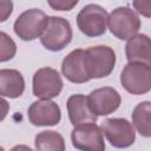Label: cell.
<instances>
[{
	"mask_svg": "<svg viewBox=\"0 0 151 151\" xmlns=\"http://www.w3.org/2000/svg\"><path fill=\"white\" fill-rule=\"evenodd\" d=\"M46 1L52 9L60 12H68L73 9L79 2V0H46Z\"/></svg>",
	"mask_w": 151,
	"mask_h": 151,
	"instance_id": "19",
	"label": "cell"
},
{
	"mask_svg": "<svg viewBox=\"0 0 151 151\" xmlns=\"http://www.w3.org/2000/svg\"><path fill=\"white\" fill-rule=\"evenodd\" d=\"M66 107L68 119L73 126L97 122L98 116L92 111L88 98L84 94H72L66 101Z\"/></svg>",
	"mask_w": 151,
	"mask_h": 151,
	"instance_id": "13",
	"label": "cell"
},
{
	"mask_svg": "<svg viewBox=\"0 0 151 151\" xmlns=\"http://www.w3.org/2000/svg\"><path fill=\"white\" fill-rule=\"evenodd\" d=\"M132 124L142 137L151 138V101L145 100L134 106Z\"/></svg>",
	"mask_w": 151,
	"mask_h": 151,
	"instance_id": "16",
	"label": "cell"
},
{
	"mask_svg": "<svg viewBox=\"0 0 151 151\" xmlns=\"http://www.w3.org/2000/svg\"><path fill=\"white\" fill-rule=\"evenodd\" d=\"M34 145L41 151H64L66 147L64 137L53 130L39 132L34 138Z\"/></svg>",
	"mask_w": 151,
	"mask_h": 151,
	"instance_id": "17",
	"label": "cell"
},
{
	"mask_svg": "<svg viewBox=\"0 0 151 151\" xmlns=\"http://www.w3.org/2000/svg\"><path fill=\"white\" fill-rule=\"evenodd\" d=\"M120 84L133 96L151 91V66L143 63H127L120 73Z\"/></svg>",
	"mask_w": 151,
	"mask_h": 151,
	"instance_id": "3",
	"label": "cell"
},
{
	"mask_svg": "<svg viewBox=\"0 0 151 151\" xmlns=\"http://www.w3.org/2000/svg\"><path fill=\"white\" fill-rule=\"evenodd\" d=\"M73 31L68 20L51 15L47 18L45 28L40 35L41 45L52 52L63 51L72 40Z\"/></svg>",
	"mask_w": 151,
	"mask_h": 151,
	"instance_id": "1",
	"label": "cell"
},
{
	"mask_svg": "<svg viewBox=\"0 0 151 151\" xmlns=\"http://www.w3.org/2000/svg\"><path fill=\"white\" fill-rule=\"evenodd\" d=\"M25 91V79L22 74L14 68L0 70V94L4 98L15 99L22 96Z\"/></svg>",
	"mask_w": 151,
	"mask_h": 151,
	"instance_id": "15",
	"label": "cell"
},
{
	"mask_svg": "<svg viewBox=\"0 0 151 151\" xmlns=\"http://www.w3.org/2000/svg\"><path fill=\"white\" fill-rule=\"evenodd\" d=\"M125 54L129 63H143L151 66V38L137 33L125 45Z\"/></svg>",
	"mask_w": 151,
	"mask_h": 151,
	"instance_id": "14",
	"label": "cell"
},
{
	"mask_svg": "<svg viewBox=\"0 0 151 151\" xmlns=\"http://www.w3.org/2000/svg\"><path fill=\"white\" fill-rule=\"evenodd\" d=\"M137 13L145 18H151V0H132Z\"/></svg>",
	"mask_w": 151,
	"mask_h": 151,
	"instance_id": "20",
	"label": "cell"
},
{
	"mask_svg": "<svg viewBox=\"0 0 151 151\" xmlns=\"http://www.w3.org/2000/svg\"><path fill=\"white\" fill-rule=\"evenodd\" d=\"M0 8H1V17L0 21L4 22L7 20V18L12 14L13 12V2L12 0H0Z\"/></svg>",
	"mask_w": 151,
	"mask_h": 151,
	"instance_id": "21",
	"label": "cell"
},
{
	"mask_svg": "<svg viewBox=\"0 0 151 151\" xmlns=\"http://www.w3.org/2000/svg\"><path fill=\"white\" fill-rule=\"evenodd\" d=\"M0 61L5 63L13 59V57L17 53V45L14 40L4 31L0 33Z\"/></svg>",
	"mask_w": 151,
	"mask_h": 151,
	"instance_id": "18",
	"label": "cell"
},
{
	"mask_svg": "<svg viewBox=\"0 0 151 151\" xmlns=\"http://www.w3.org/2000/svg\"><path fill=\"white\" fill-rule=\"evenodd\" d=\"M27 117L34 126H54L61 120V110L53 100L40 99L29 105Z\"/></svg>",
	"mask_w": 151,
	"mask_h": 151,
	"instance_id": "10",
	"label": "cell"
},
{
	"mask_svg": "<svg viewBox=\"0 0 151 151\" xmlns=\"http://www.w3.org/2000/svg\"><path fill=\"white\" fill-rule=\"evenodd\" d=\"M90 106L97 116H109L118 110L122 103L119 92L111 87L104 86L91 91L87 96Z\"/></svg>",
	"mask_w": 151,
	"mask_h": 151,
	"instance_id": "11",
	"label": "cell"
},
{
	"mask_svg": "<svg viewBox=\"0 0 151 151\" xmlns=\"http://www.w3.org/2000/svg\"><path fill=\"white\" fill-rule=\"evenodd\" d=\"M140 25L142 22L137 12L127 6L117 7L109 14L107 27L110 32L120 40H129L137 34Z\"/></svg>",
	"mask_w": 151,
	"mask_h": 151,
	"instance_id": "4",
	"label": "cell"
},
{
	"mask_svg": "<svg viewBox=\"0 0 151 151\" xmlns=\"http://www.w3.org/2000/svg\"><path fill=\"white\" fill-rule=\"evenodd\" d=\"M47 15L44 11L39 8H29L15 19L13 24L14 33L24 41H32L37 38H40L46 21Z\"/></svg>",
	"mask_w": 151,
	"mask_h": 151,
	"instance_id": "6",
	"label": "cell"
},
{
	"mask_svg": "<svg viewBox=\"0 0 151 151\" xmlns=\"http://www.w3.org/2000/svg\"><path fill=\"white\" fill-rule=\"evenodd\" d=\"M101 129L107 142L118 149L131 146L136 140V131L126 118H107L101 123Z\"/></svg>",
	"mask_w": 151,
	"mask_h": 151,
	"instance_id": "7",
	"label": "cell"
},
{
	"mask_svg": "<svg viewBox=\"0 0 151 151\" xmlns=\"http://www.w3.org/2000/svg\"><path fill=\"white\" fill-rule=\"evenodd\" d=\"M63 79L52 67H41L35 71L32 79L33 96L39 99H53L63 91Z\"/></svg>",
	"mask_w": 151,
	"mask_h": 151,
	"instance_id": "8",
	"label": "cell"
},
{
	"mask_svg": "<svg viewBox=\"0 0 151 151\" xmlns=\"http://www.w3.org/2000/svg\"><path fill=\"white\" fill-rule=\"evenodd\" d=\"M71 142L73 147L85 151H103L105 150L104 132L101 126L96 123L81 124L73 126L71 132Z\"/></svg>",
	"mask_w": 151,
	"mask_h": 151,
	"instance_id": "9",
	"label": "cell"
},
{
	"mask_svg": "<svg viewBox=\"0 0 151 151\" xmlns=\"http://www.w3.org/2000/svg\"><path fill=\"white\" fill-rule=\"evenodd\" d=\"M61 73L68 81L74 84L90 81L85 65V50L76 48L71 51L61 61Z\"/></svg>",
	"mask_w": 151,
	"mask_h": 151,
	"instance_id": "12",
	"label": "cell"
},
{
	"mask_svg": "<svg viewBox=\"0 0 151 151\" xmlns=\"http://www.w3.org/2000/svg\"><path fill=\"white\" fill-rule=\"evenodd\" d=\"M116 52L106 45L91 46L85 50V65L90 79L110 76L116 65Z\"/></svg>",
	"mask_w": 151,
	"mask_h": 151,
	"instance_id": "2",
	"label": "cell"
},
{
	"mask_svg": "<svg viewBox=\"0 0 151 151\" xmlns=\"http://www.w3.org/2000/svg\"><path fill=\"white\" fill-rule=\"evenodd\" d=\"M107 11L97 4H88L84 6L77 15V26L79 31L90 38L105 34L107 29Z\"/></svg>",
	"mask_w": 151,
	"mask_h": 151,
	"instance_id": "5",
	"label": "cell"
}]
</instances>
